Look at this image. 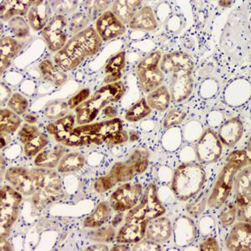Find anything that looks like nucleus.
Returning <instances> with one entry per match:
<instances>
[{"mask_svg": "<svg viewBox=\"0 0 251 251\" xmlns=\"http://www.w3.org/2000/svg\"><path fill=\"white\" fill-rule=\"evenodd\" d=\"M101 46L102 40L98 33L92 27H87L66 42L64 48L54 55V61L63 71H72L86 58L97 54Z\"/></svg>", "mask_w": 251, "mask_h": 251, "instance_id": "f257e3e1", "label": "nucleus"}, {"mask_svg": "<svg viewBox=\"0 0 251 251\" xmlns=\"http://www.w3.org/2000/svg\"><path fill=\"white\" fill-rule=\"evenodd\" d=\"M123 130V123L114 118L94 124L80 125L65 134L55 136V139L64 146L79 147L90 144H101L117 131Z\"/></svg>", "mask_w": 251, "mask_h": 251, "instance_id": "f03ea898", "label": "nucleus"}, {"mask_svg": "<svg viewBox=\"0 0 251 251\" xmlns=\"http://www.w3.org/2000/svg\"><path fill=\"white\" fill-rule=\"evenodd\" d=\"M249 161L247 151H235L229 155L224 169L220 172L212 194L208 198V205L210 208H220L228 200L237 173L246 166Z\"/></svg>", "mask_w": 251, "mask_h": 251, "instance_id": "7ed1b4c3", "label": "nucleus"}, {"mask_svg": "<svg viewBox=\"0 0 251 251\" xmlns=\"http://www.w3.org/2000/svg\"><path fill=\"white\" fill-rule=\"evenodd\" d=\"M126 87L122 81L107 84L96 92L94 96L75 108L79 125L92 123L101 110L112 102H117L125 94Z\"/></svg>", "mask_w": 251, "mask_h": 251, "instance_id": "20e7f679", "label": "nucleus"}, {"mask_svg": "<svg viewBox=\"0 0 251 251\" xmlns=\"http://www.w3.org/2000/svg\"><path fill=\"white\" fill-rule=\"evenodd\" d=\"M203 167L195 163L178 166L174 171L171 188L177 200L186 201L199 194L205 183Z\"/></svg>", "mask_w": 251, "mask_h": 251, "instance_id": "39448f33", "label": "nucleus"}, {"mask_svg": "<svg viewBox=\"0 0 251 251\" xmlns=\"http://www.w3.org/2000/svg\"><path fill=\"white\" fill-rule=\"evenodd\" d=\"M165 212V208L157 197L155 183H149L142 195L140 203L130 209L126 216V223L149 222L162 216Z\"/></svg>", "mask_w": 251, "mask_h": 251, "instance_id": "423d86ee", "label": "nucleus"}, {"mask_svg": "<svg viewBox=\"0 0 251 251\" xmlns=\"http://www.w3.org/2000/svg\"><path fill=\"white\" fill-rule=\"evenodd\" d=\"M22 201L21 194L9 186H3L0 192V226L1 240L9 236L12 226L19 214V206Z\"/></svg>", "mask_w": 251, "mask_h": 251, "instance_id": "0eeeda50", "label": "nucleus"}, {"mask_svg": "<svg viewBox=\"0 0 251 251\" xmlns=\"http://www.w3.org/2000/svg\"><path fill=\"white\" fill-rule=\"evenodd\" d=\"M68 20L64 15H54L42 30V36L51 52L61 50L67 42Z\"/></svg>", "mask_w": 251, "mask_h": 251, "instance_id": "6e6552de", "label": "nucleus"}, {"mask_svg": "<svg viewBox=\"0 0 251 251\" xmlns=\"http://www.w3.org/2000/svg\"><path fill=\"white\" fill-rule=\"evenodd\" d=\"M198 159L202 164H210L218 161L223 151L222 143L217 134L207 129L195 145Z\"/></svg>", "mask_w": 251, "mask_h": 251, "instance_id": "1a4fd4ad", "label": "nucleus"}, {"mask_svg": "<svg viewBox=\"0 0 251 251\" xmlns=\"http://www.w3.org/2000/svg\"><path fill=\"white\" fill-rule=\"evenodd\" d=\"M142 195L143 187L140 183H125L111 194L110 204L116 211H127L137 205Z\"/></svg>", "mask_w": 251, "mask_h": 251, "instance_id": "9d476101", "label": "nucleus"}, {"mask_svg": "<svg viewBox=\"0 0 251 251\" xmlns=\"http://www.w3.org/2000/svg\"><path fill=\"white\" fill-rule=\"evenodd\" d=\"M5 179L15 190L25 196L34 195L40 188L31 172L21 167H12L5 173Z\"/></svg>", "mask_w": 251, "mask_h": 251, "instance_id": "9b49d317", "label": "nucleus"}, {"mask_svg": "<svg viewBox=\"0 0 251 251\" xmlns=\"http://www.w3.org/2000/svg\"><path fill=\"white\" fill-rule=\"evenodd\" d=\"M194 64L193 58L185 52L175 51L163 56L160 70L163 74H176L179 72H192Z\"/></svg>", "mask_w": 251, "mask_h": 251, "instance_id": "f8f14e48", "label": "nucleus"}, {"mask_svg": "<svg viewBox=\"0 0 251 251\" xmlns=\"http://www.w3.org/2000/svg\"><path fill=\"white\" fill-rule=\"evenodd\" d=\"M30 172L40 189L58 199L60 198L62 194V181L57 172L43 168L33 169Z\"/></svg>", "mask_w": 251, "mask_h": 251, "instance_id": "ddd939ff", "label": "nucleus"}, {"mask_svg": "<svg viewBox=\"0 0 251 251\" xmlns=\"http://www.w3.org/2000/svg\"><path fill=\"white\" fill-rule=\"evenodd\" d=\"M97 32L102 41H109L125 34L126 27L111 11L103 13L97 19Z\"/></svg>", "mask_w": 251, "mask_h": 251, "instance_id": "4468645a", "label": "nucleus"}, {"mask_svg": "<svg viewBox=\"0 0 251 251\" xmlns=\"http://www.w3.org/2000/svg\"><path fill=\"white\" fill-rule=\"evenodd\" d=\"M226 246L229 251H251V227L250 223L240 221L234 225L226 239Z\"/></svg>", "mask_w": 251, "mask_h": 251, "instance_id": "2eb2a0df", "label": "nucleus"}, {"mask_svg": "<svg viewBox=\"0 0 251 251\" xmlns=\"http://www.w3.org/2000/svg\"><path fill=\"white\" fill-rule=\"evenodd\" d=\"M194 89L192 72H179L173 75L170 82L171 100L174 102H181L187 99Z\"/></svg>", "mask_w": 251, "mask_h": 251, "instance_id": "dca6fc26", "label": "nucleus"}, {"mask_svg": "<svg viewBox=\"0 0 251 251\" xmlns=\"http://www.w3.org/2000/svg\"><path fill=\"white\" fill-rule=\"evenodd\" d=\"M251 167L240 169L234 183L235 205L237 208L251 205Z\"/></svg>", "mask_w": 251, "mask_h": 251, "instance_id": "f3484780", "label": "nucleus"}, {"mask_svg": "<svg viewBox=\"0 0 251 251\" xmlns=\"http://www.w3.org/2000/svg\"><path fill=\"white\" fill-rule=\"evenodd\" d=\"M51 6L49 1H34L28 13V20L32 29L35 31H42L50 20H51Z\"/></svg>", "mask_w": 251, "mask_h": 251, "instance_id": "a211bd4d", "label": "nucleus"}, {"mask_svg": "<svg viewBox=\"0 0 251 251\" xmlns=\"http://www.w3.org/2000/svg\"><path fill=\"white\" fill-rule=\"evenodd\" d=\"M172 234L171 222L168 218H155L150 220L146 227V239L162 244L169 240Z\"/></svg>", "mask_w": 251, "mask_h": 251, "instance_id": "6ab92c4d", "label": "nucleus"}, {"mask_svg": "<svg viewBox=\"0 0 251 251\" xmlns=\"http://www.w3.org/2000/svg\"><path fill=\"white\" fill-rule=\"evenodd\" d=\"M244 133V126L240 119L231 118L226 121L218 131V137L224 145L233 148L240 142Z\"/></svg>", "mask_w": 251, "mask_h": 251, "instance_id": "aec40b11", "label": "nucleus"}, {"mask_svg": "<svg viewBox=\"0 0 251 251\" xmlns=\"http://www.w3.org/2000/svg\"><path fill=\"white\" fill-rule=\"evenodd\" d=\"M141 87L145 93H150L158 88L164 80V74L158 66L151 68H136Z\"/></svg>", "mask_w": 251, "mask_h": 251, "instance_id": "412c9836", "label": "nucleus"}, {"mask_svg": "<svg viewBox=\"0 0 251 251\" xmlns=\"http://www.w3.org/2000/svg\"><path fill=\"white\" fill-rule=\"evenodd\" d=\"M142 8V1L117 0L112 3L111 12L123 25H126L131 22L132 18Z\"/></svg>", "mask_w": 251, "mask_h": 251, "instance_id": "4be33fe9", "label": "nucleus"}, {"mask_svg": "<svg viewBox=\"0 0 251 251\" xmlns=\"http://www.w3.org/2000/svg\"><path fill=\"white\" fill-rule=\"evenodd\" d=\"M149 222L126 223L117 233V241L121 244H136L145 237Z\"/></svg>", "mask_w": 251, "mask_h": 251, "instance_id": "5701e85b", "label": "nucleus"}, {"mask_svg": "<svg viewBox=\"0 0 251 251\" xmlns=\"http://www.w3.org/2000/svg\"><path fill=\"white\" fill-rule=\"evenodd\" d=\"M34 1L29 0H7L1 3V19L5 21L29 13Z\"/></svg>", "mask_w": 251, "mask_h": 251, "instance_id": "b1692460", "label": "nucleus"}, {"mask_svg": "<svg viewBox=\"0 0 251 251\" xmlns=\"http://www.w3.org/2000/svg\"><path fill=\"white\" fill-rule=\"evenodd\" d=\"M128 25L131 29L135 30L153 31L157 29V21L151 7L144 6L137 12Z\"/></svg>", "mask_w": 251, "mask_h": 251, "instance_id": "393cba45", "label": "nucleus"}, {"mask_svg": "<svg viewBox=\"0 0 251 251\" xmlns=\"http://www.w3.org/2000/svg\"><path fill=\"white\" fill-rule=\"evenodd\" d=\"M22 46L11 37H3L0 43V66L1 73L9 67L13 58L20 52Z\"/></svg>", "mask_w": 251, "mask_h": 251, "instance_id": "a878e982", "label": "nucleus"}, {"mask_svg": "<svg viewBox=\"0 0 251 251\" xmlns=\"http://www.w3.org/2000/svg\"><path fill=\"white\" fill-rule=\"evenodd\" d=\"M65 149L61 146L41 151L34 159V164L43 169H54L59 165Z\"/></svg>", "mask_w": 251, "mask_h": 251, "instance_id": "bb28decb", "label": "nucleus"}, {"mask_svg": "<svg viewBox=\"0 0 251 251\" xmlns=\"http://www.w3.org/2000/svg\"><path fill=\"white\" fill-rule=\"evenodd\" d=\"M146 100L151 109L164 111L169 107L171 102V95L169 89L166 86H161L153 92H150L146 98Z\"/></svg>", "mask_w": 251, "mask_h": 251, "instance_id": "cd10ccee", "label": "nucleus"}, {"mask_svg": "<svg viewBox=\"0 0 251 251\" xmlns=\"http://www.w3.org/2000/svg\"><path fill=\"white\" fill-rule=\"evenodd\" d=\"M111 206L107 201L100 202L92 214L84 220V226L87 228H98L104 225L111 216Z\"/></svg>", "mask_w": 251, "mask_h": 251, "instance_id": "c85d7f7f", "label": "nucleus"}, {"mask_svg": "<svg viewBox=\"0 0 251 251\" xmlns=\"http://www.w3.org/2000/svg\"><path fill=\"white\" fill-rule=\"evenodd\" d=\"M86 163V159L79 152H71L64 155L57 167L58 173H74L82 169Z\"/></svg>", "mask_w": 251, "mask_h": 251, "instance_id": "c756f323", "label": "nucleus"}, {"mask_svg": "<svg viewBox=\"0 0 251 251\" xmlns=\"http://www.w3.org/2000/svg\"><path fill=\"white\" fill-rule=\"evenodd\" d=\"M40 71L46 80L53 83L56 86H62L67 80V75L59 71L50 60H46L40 64Z\"/></svg>", "mask_w": 251, "mask_h": 251, "instance_id": "7c9ffc66", "label": "nucleus"}, {"mask_svg": "<svg viewBox=\"0 0 251 251\" xmlns=\"http://www.w3.org/2000/svg\"><path fill=\"white\" fill-rule=\"evenodd\" d=\"M21 124L19 115L9 109H2L0 111V131L4 133H12L17 131Z\"/></svg>", "mask_w": 251, "mask_h": 251, "instance_id": "2f4dec72", "label": "nucleus"}, {"mask_svg": "<svg viewBox=\"0 0 251 251\" xmlns=\"http://www.w3.org/2000/svg\"><path fill=\"white\" fill-rule=\"evenodd\" d=\"M68 102L64 100H52L47 104L45 109V116L48 120L57 121L66 117L68 113Z\"/></svg>", "mask_w": 251, "mask_h": 251, "instance_id": "473e14b6", "label": "nucleus"}, {"mask_svg": "<svg viewBox=\"0 0 251 251\" xmlns=\"http://www.w3.org/2000/svg\"><path fill=\"white\" fill-rule=\"evenodd\" d=\"M75 117L73 115H66V117L60 118L59 120L54 121V123H50L46 126V130L49 133L58 136L65 134L66 132L72 131L74 128Z\"/></svg>", "mask_w": 251, "mask_h": 251, "instance_id": "72a5a7b5", "label": "nucleus"}, {"mask_svg": "<svg viewBox=\"0 0 251 251\" xmlns=\"http://www.w3.org/2000/svg\"><path fill=\"white\" fill-rule=\"evenodd\" d=\"M151 112V107L147 103L145 98H143L129 109L125 115L126 120L131 123H136L143 120V118L148 117Z\"/></svg>", "mask_w": 251, "mask_h": 251, "instance_id": "f704fd0d", "label": "nucleus"}, {"mask_svg": "<svg viewBox=\"0 0 251 251\" xmlns=\"http://www.w3.org/2000/svg\"><path fill=\"white\" fill-rule=\"evenodd\" d=\"M109 174L116 180L117 183L128 182L136 175L132 165L126 163H116Z\"/></svg>", "mask_w": 251, "mask_h": 251, "instance_id": "c9c22d12", "label": "nucleus"}, {"mask_svg": "<svg viewBox=\"0 0 251 251\" xmlns=\"http://www.w3.org/2000/svg\"><path fill=\"white\" fill-rule=\"evenodd\" d=\"M49 143V139L46 134L38 135L32 140L25 144V154L28 157L37 156L42 149H45Z\"/></svg>", "mask_w": 251, "mask_h": 251, "instance_id": "e433bc0d", "label": "nucleus"}, {"mask_svg": "<svg viewBox=\"0 0 251 251\" xmlns=\"http://www.w3.org/2000/svg\"><path fill=\"white\" fill-rule=\"evenodd\" d=\"M116 238V229L113 226H102L91 232V239L97 243H110Z\"/></svg>", "mask_w": 251, "mask_h": 251, "instance_id": "4c0bfd02", "label": "nucleus"}, {"mask_svg": "<svg viewBox=\"0 0 251 251\" xmlns=\"http://www.w3.org/2000/svg\"><path fill=\"white\" fill-rule=\"evenodd\" d=\"M111 3H112L111 1H87L86 2V15L90 20H95L99 15H102Z\"/></svg>", "mask_w": 251, "mask_h": 251, "instance_id": "58836bf2", "label": "nucleus"}, {"mask_svg": "<svg viewBox=\"0 0 251 251\" xmlns=\"http://www.w3.org/2000/svg\"><path fill=\"white\" fill-rule=\"evenodd\" d=\"M89 20L90 19L86 13L79 12L75 14L68 22L69 30L73 34H78L79 32L86 29V25H88Z\"/></svg>", "mask_w": 251, "mask_h": 251, "instance_id": "ea45409f", "label": "nucleus"}, {"mask_svg": "<svg viewBox=\"0 0 251 251\" xmlns=\"http://www.w3.org/2000/svg\"><path fill=\"white\" fill-rule=\"evenodd\" d=\"M28 106L29 102L27 99L19 93L12 95L8 102L9 108L18 115L24 114L28 108Z\"/></svg>", "mask_w": 251, "mask_h": 251, "instance_id": "a19ab883", "label": "nucleus"}, {"mask_svg": "<svg viewBox=\"0 0 251 251\" xmlns=\"http://www.w3.org/2000/svg\"><path fill=\"white\" fill-rule=\"evenodd\" d=\"M126 52L122 51L111 58L106 65L105 71L108 75L121 73L122 70L125 67Z\"/></svg>", "mask_w": 251, "mask_h": 251, "instance_id": "79ce46f5", "label": "nucleus"}, {"mask_svg": "<svg viewBox=\"0 0 251 251\" xmlns=\"http://www.w3.org/2000/svg\"><path fill=\"white\" fill-rule=\"evenodd\" d=\"M9 27L12 32L17 37H25L29 34V27L25 20L20 16L13 18L9 21Z\"/></svg>", "mask_w": 251, "mask_h": 251, "instance_id": "37998d69", "label": "nucleus"}, {"mask_svg": "<svg viewBox=\"0 0 251 251\" xmlns=\"http://www.w3.org/2000/svg\"><path fill=\"white\" fill-rule=\"evenodd\" d=\"M51 9L56 15H64L74 11L78 7L77 1H51L50 2Z\"/></svg>", "mask_w": 251, "mask_h": 251, "instance_id": "c03bdc74", "label": "nucleus"}, {"mask_svg": "<svg viewBox=\"0 0 251 251\" xmlns=\"http://www.w3.org/2000/svg\"><path fill=\"white\" fill-rule=\"evenodd\" d=\"M57 200L58 198L54 197L51 194L46 193L42 189H40L33 195L32 202L35 208L38 209H42V208H46L49 203H51L52 201Z\"/></svg>", "mask_w": 251, "mask_h": 251, "instance_id": "a18cd8bd", "label": "nucleus"}, {"mask_svg": "<svg viewBox=\"0 0 251 251\" xmlns=\"http://www.w3.org/2000/svg\"><path fill=\"white\" fill-rule=\"evenodd\" d=\"M186 117V112L179 109H174L169 111L163 121V126L169 128L173 126L178 125L182 123Z\"/></svg>", "mask_w": 251, "mask_h": 251, "instance_id": "49530a36", "label": "nucleus"}, {"mask_svg": "<svg viewBox=\"0 0 251 251\" xmlns=\"http://www.w3.org/2000/svg\"><path fill=\"white\" fill-rule=\"evenodd\" d=\"M237 207L235 204L229 203L226 206L220 214V222L223 226H230L236 219Z\"/></svg>", "mask_w": 251, "mask_h": 251, "instance_id": "de8ad7c7", "label": "nucleus"}, {"mask_svg": "<svg viewBox=\"0 0 251 251\" xmlns=\"http://www.w3.org/2000/svg\"><path fill=\"white\" fill-rule=\"evenodd\" d=\"M39 134H40V131L36 126L25 124L19 131L18 137L21 143L26 144Z\"/></svg>", "mask_w": 251, "mask_h": 251, "instance_id": "09e8293b", "label": "nucleus"}, {"mask_svg": "<svg viewBox=\"0 0 251 251\" xmlns=\"http://www.w3.org/2000/svg\"><path fill=\"white\" fill-rule=\"evenodd\" d=\"M117 183L116 180L111 177L110 174H108L106 176L99 177L95 183L94 188L96 191L102 194V193L108 191L111 188H113Z\"/></svg>", "mask_w": 251, "mask_h": 251, "instance_id": "8fccbe9b", "label": "nucleus"}, {"mask_svg": "<svg viewBox=\"0 0 251 251\" xmlns=\"http://www.w3.org/2000/svg\"><path fill=\"white\" fill-rule=\"evenodd\" d=\"M161 60V53L159 51L152 52L151 54L146 56L143 60H141L137 65V68H151L158 66Z\"/></svg>", "mask_w": 251, "mask_h": 251, "instance_id": "3c124183", "label": "nucleus"}, {"mask_svg": "<svg viewBox=\"0 0 251 251\" xmlns=\"http://www.w3.org/2000/svg\"><path fill=\"white\" fill-rule=\"evenodd\" d=\"M90 90L89 89H83L78 94L75 95L68 101L70 109H75L86 101V99L90 96Z\"/></svg>", "mask_w": 251, "mask_h": 251, "instance_id": "603ef678", "label": "nucleus"}, {"mask_svg": "<svg viewBox=\"0 0 251 251\" xmlns=\"http://www.w3.org/2000/svg\"><path fill=\"white\" fill-rule=\"evenodd\" d=\"M134 251H161V246L158 243L151 241L150 240H142L139 242L136 243L134 247L132 248Z\"/></svg>", "mask_w": 251, "mask_h": 251, "instance_id": "864d4df0", "label": "nucleus"}, {"mask_svg": "<svg viewBox=\"0 0 251 251\" xmlns=\"http://www.w3.org/2000/svg\"><path fill=\"white\" fill-rule=\"evenodd\" d=\"M128 140V135L125 131H119L114 133L113 135H111V137H109L106 139L105 143L107 145H118V144H122V143H126Z\"/></svg>", "mask_w": 251, "mask_h": 251, "instance_id": "5fc2aeb1", "label": "nucleus"}, {"mask_svg": "<svg viewBox=\"0 0 251 251\" xmlns=\"http://www.w3.org/2000/svg\"><path fill=\"white\" fill-rule=\"evenodd\" d=\"M200 250L202 251H220V246L215 239L208 238L201 244Z\"/></svg>", "mask_w": 251, "mask_h": 251, "instance_id": "6e6d98bb", "label": "nucleus"}, {"mask_svg": "<svg viewBox=\"0 0 251 251\" xmlns=\"http://www.w3.org/2000/svg\"><path fill=\"white\" fill-rule=\"evenodd\" d=\"M236 217L241 222H251V205L237 208Z\"/></svg>", "mask_w": 251, "mask_h": 251, "instance_id": "4d7b16f0", "label": "nucleus"}, {"mask_svg": "<svg viewBox=\"0 0 251 251\" xmlns=\"http://www.w3.org/2000/svg\"><path fill=\"white\" fill-rule=\"evenodd\" d=\"M133 167V170L136 175L144 173L149 167V160L148 157H143L141 159L137 160L136 163L131 164Z\"/></svg>", "mask_w": 251, "mask_h": 251, "instance_id": "13d9d810", "label": "nucleus"}, {"mask_svg": "<svg viewBox=\"0 0 251 251\" xmlns=\"http://www.w3.org/2000/svg\"><path fill=\"white\" fill-rule=\"evenodd\" d=\"M204 200H202L201 202L198 203V204H192V205L188 206V211L189 212V214H200L203 212V208H204Z\"/></svg>", "mask_w": 251, "mask_h": 251, "instance_id": "bf43d9fd", "label": "nucleus"}, {"mask_svg": "<svg viewBox=\"0 0 251 251\" xmlns=\"http://www.w3.org/2000/svg\"><path fill=\"white\" fill-rule=\"evenodd\" d=\"M109 249L106 245H103V244H100L98 243L97 245H94V246H89L88 248L86 249V251H108Z\"/></svg>", "mask_w": 251, "mask_h": 251, "instance_id": "052dcab7", "label": "nucleus"}, {"mask_svg": "<svg viewBox=\"0 0 251 251\" xmlns=\"http://www.w3.org/2000/svg\"><path fill=\"white\" fill-rule=\"evenodd\" d=\"M122 76V73H117V74L108 75L106 78H105V83L106 84H111V83H115L117 80L120 79Z\"/></svg>", "mask_w": 251, "mask_h": 251, "instance_id": "680f3d73", "label": "nucleus"}, {"mask_svg": "<svg viewBox=\"0 0 251 251\" xmlns=\"http://www.w3.org/2000/svg\"><path fill=\"white\" fill-rule=\"evenodd\" d=\"M11 141V138L9 137L8 133L1 132V149H3L4 147L8 145Z\"/></svg>", "mask_w": 251, "mask_h": 251, "instance_id": "e2e57ef3", "label": "nucleus"}, {"mask_svg": "<svg viewBox=\"0 0 251 251\" xmlns=\"http://www.w3.org/2000/svg\"><path fill=\"white\" fill-rule=\"evenodd\" d=\"M104 112H105V115H106V117H111V118H114L116 117V115H117V112L111 106H106Z\"/></svg>", "mask_w": 251, "mask_h": 251, "instance_id": "0e129e2a", "label": "nucleus"}, {"mask_svg": "<svg viewBox=\"0 0 251 251\" xmlns=\"http://www.w3.org/2000/svg\"><path fill=\"white\" fill-rule=\"evenodd\" d=\"M1 251H11L9 242L6 240V239L1 240Z\"/></svg>", "mask_w": 251, "mask_h": 251, "instance_id": "69168bd1", "label": "nucleus"}, {"mask_svg": "<svg viewBox=\"0 0 251 251\" xmlns=\"http://www.w3.org/2000/svg\"><path fill=\"white\" fill-rule=\"evenodd\" d=\"M111 251H130V248H129L128 246H126V244H123V245H118V246H115L114 247H113V248L111 249Z\"/></svg>", "mask_w": 251, "mask_h": 251, "instance_id": "338daca9", "label": "nucleus"}, {"mask_svg": "<svg viewBox=\"0 0 251 251\" xmlns=\"http://www.w3.org/2000/svg\"><path fill=\"white\" fill-rule=\"evenodd\" d=\"M25 121L27 123H29V124H34V123H36V118L34 117V116H32V115H28V116H26L25 117Z\"/></svg>", "mask_w": 251, "mask_h": 251, "instance_id": "774afa93", "label": "nucleus"}]
</instances>
